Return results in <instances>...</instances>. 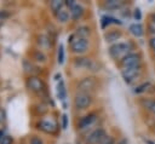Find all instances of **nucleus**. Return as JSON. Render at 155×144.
I'll return each instance as SVG.
<instances>
[{"mask_svg": "<svg viewBox=\"0 0 155 144\" xmlns=\"http://www.w3.org/2000/svg\"><path fill=\"white\" fill-rule=\"evenodd\" d=\"M131 50H132V45L130 42H117V44H114L113 46H110L109 54L114 59L122 61L126 56H128L131 53Z\"/></svg>", "mask_w": 155, "mask_h": 144, "instance_id": "1", "label": "nucleus"}, {"mask_svg": "<svg viewBox=\"0 0 155 144\" xmlns=\"http://www.w3.org/2000/svg\"><path fill=\"white\" fill-rule=\"evenodd\" d=\"M140 73H142L140 67L122 68V70H121L122 79H124V80H125V82H127V83H131V82H133L134 80H137V79L139 77Z\"/></svg>", "mask_w": 155, "mask_h": 144, "instance_id": "2", "label": "nucleus"}, {"mask_svg": "<svg viewBox=\"0 0 155 144\" xmlns=\"http://www.w3.org/2000/svg\"><path fill=\"white\" fill-rule=\"evenodd\" d=\"M92 102V98L86 92H78L74 97V104L78 109H86L90 106Z\"/></svg>", "mask_w": 155, "mask_h": 144, "instance_id": "3", "label": "nucleus"}, {"mask_svg": "<svg viewBox=\"0 0 155 144\" xmlns=\"http://www.w3.org/2000/svg\"><path fill=\"white\" fill-rule=\"evenodd\" d=\"M88 47V41L86 39H81V38H75L73 40V42L70 44V48L74 53H84L87 51Z\"/></svg>", "mask_w": 155, "mask_h": 144, "instance_id": "4", "label": "nucleus"}, {"mask_svg": "<svg viewBox=\"0 0 155 144\" xmlns=\"http://www.w3.org/2000/svg\"><path fill=\"white\" fill-rule=\"evenodd\" d=\"M122 68H132V67H140V56L138 53H130L121 61Z\"/></svg>", "mask_w": 155, "mask_h": 144, "instance_id": "5", "label": "nucleus"}, {"mask_svg": "<svg viewBox=\"0 0 155 144\" xmlns=\"http://www.w3.org/2000/svg\"><path fill=\"white\" fill-rule=\"evenodd\" d=\"M75 65L84 68V69H88L92 71H97L99 70V67L96 62H93L91 58H76L75 59Z\"/></svg>", "mask_w": 155, "mask_h": 144, "instance_id": "6", "label": "nucleus"}, {"mask_svg": "<svg viewBox=\"0 0 155 144\" xmlns=\"http://www.w3.org/2000/svg\"><path fill=\"white\" fill-rule=\"evenodd\" d=\"M105 137H107L105 131L103 128H97L87 137V144H99Z\"/></svg>", "mask_w": 155, "mask_h": 144, "instance_id": "7", "label": "nucleus"}, {"mask_svg": "<svg viewBox=\"0 0 155 144\" xmlns=\"http://www.w3.org/2000/svg\"><path fill=\"white\" fill-rule=\"evenodd\" d=\"M96 85H97V81H96L94 77H85V79H82V80L80 81L78 88L80 90V92H86V93H88V91L94 90Z\"/></svg>", "mask_w": 155, "mask_h": 144, "instance_id": "8", "label": "nucleus"}, {"mask_svg": "<svg viewBox=\"0 0 155 144\" xmlns=\"http://www.w3.org/2000/svg\"><path fill=\"white\" fill-rule=\"evenodd\" d=\"M28 87L34 91V92H41L45 88V83L42 82V80H40L36 76H31L28 79Z\"/></svg>", "mask_w": 155, "mask_h": 144, "instance_id": "9", "label": "nucleus"}, {"mask_svg": "<svg viewBox=\"0 0 155 144\" xmlns=\"http://www.w3.org/2000/svg\"><path fill=\"white\" fill-rule=\"evenodd\" d=\"M96 117H97V115H96L94 113H91V114H88V115H86V116L81 117V120L79 121V125H78V126H79V128H80V129H84V128L90 127V126L94 122Z\"/></svg>", "mask_w": 155, "mask_h": 144, "instance_id": "10", "label": "nucleus"}, {"mask_svg": "<svg viewBox=\"0 0 155 144\" xmlns=\"http://www.w3.org/2000/svg\"><path fill=\"white\" fill-rule=\"evenodd\" d=\"M39 128L42 129L46 133H53L56 131V125L52 121H47V120H42L39 123Z\"/></svg>", "mask_w": 155, "mask_h": 144, "instance_id": "11", "label": "nucleus"}, {"mask_svg": "<svg viewBox=\"0 0 155 144\" xmlns=\"http://www.w3.org/2000/svg\"><path fill=\"white\" fill-rule=\"evenodd\" d=\"M130 33H131L133 36H136V38H140V36H143L144 30H143L142 24H139V23H134V24L130 25Z\"/></svg>", "mask_w": 155, "mask_h": 144, "instance_id": "12", "label": "nucleus"}, {"mask_svg": "<svg viewBox=\"0 0 155 144\" xmlns=\"http://www.w3.org/2000/svg\"><path fill=\"white\" fill-rule=\"evenodd\" d=\"M82 13H84V8L79 5V4H75L71 8H70V15H71V18L73 19H79L81 16H82Z\"/></svg>", "mask_w": 155, "mask_h": 144, "instance_id": "13", "label": "nucleus"}, {"mask_svg": "<svg viewBox=\"0 0 155 144\" xmlns=\"http://www.w3.org/2000/svg\"><path fill=\"white\" fill-rule=\"evenodd\" d=\"M120 38H121V33L117 31V30H111V31H109V33H107V34L104 35V39H105L107 42L116 41V40H119Z\"/></svg>", "mask_w": 155, "mask_h": 144, "instance_id": "14", "label": "nucleus"}, {"mask_svg": "<svg viewBox=\"0 0 155 144\" xmlns=\"http://www.w3.org/2000/svg\"><path fill=\"white\" fill-rule=\"evenodd\" d=\"M57 96L61 100H64L65 99V96H67V90H65V86H64V81L63 80H59V82L57 83Z\"/></svg>", "mask_w": 155, "mask_h": 144, "instance_id": "15", "label": "nucleus"}, {"mask_svg": "<svg viewBox=\"0 0 155 144\" xmlns=\"http://www.w3.org/2000/svg\"><path fill=\"white\" fill-rule=\"evenodd\" d=\"M142 105L144 106L145 110L155 114V99H151V98H148V99H143L142 100Z\"/></svg>", "mask_w": 155, "mask_h": 144, "instance_id": "16", "label": "nucleus"}, {"mask_svg": "<svg viewBox=\"0 0 155 144\" xmlns=\"http://www.w3.org/2000/svg\"><path fill=\"white\" fill-rule=\"evenodd\" d=\"M111 23L121 24V22H120V21H117V19H115V18H113V17H109V16H104V17H102L101 24H102V28H103V29H104V28H107V25H109V24H111Z\"/></svg>", "mask_w": 155, "mask_h": 144, "instance_id": "17", "label": "nucleus"}, {"mask_svg": "<svg viewBox=\"0 0 155 144\" xmlns=\"http://www.w3.org/2000/svg\"><path fill=\"white\" fill-rule=\"evenodd\" d=\"M56 16H57V19L59 21V22H62V23H65L68 19H69V13H68V11L63 7L62 10H59L57 13H56Z\"/></svg>", "mask_w": 155, "mask_h": 144, "instance_id": "18", "label": "nucleus"}, {"mask_svg": "<svg viewBox=\"0 0 155 144\" xmlns=\"http://www.w3.org/2000/svg\"><path fill=\"white\" fill-rule=\"evenodd\" d=\"M88 35H90V29H88L87 27L78 28V30H76V33H75V36H76V38H81V39H86Z\"/></svg>", "mask_w": 155, "mask_h": 144, "instance_id": "19", "label": "nucleus"}, {"mask_svg": "<svg viewBox=\"0 0 155 144\" xmlns=\"http://www.w3.org/2000/svg\"><path fill=\"white\" fill-rule=\"evenodd\" d=\"M64 4H65V2H63V1H59V0H54V1H51V8H52V11H53L54 13H57L59 10H62V8H63Z\"/></svg>", "mask_w": 155, "mask_h": 144, "instance_id": "20", "label": "nucleus"}, {"mask_svg": "<svg viewBox=\"0 0 155 144\" xmlns=\"http://www.w3.org/2000/svg\"><path fill=\"white\" fill-rule=\"evenodd\" d=\"M122 5L121 1H117V0H108L105 1V6L110 10H114V8H119L120 6Z\"/></svg>", "mask_w": 155, "mask_h": 144, "instance_id": "21", "label": "nucleus"}, {"mask_svg": "<svg viewBox=\"0 0 155 144\" xmlns=\"http://www.w3.org/2000/svg\"><path fill=\"white\" fill-rule=\"evenodd\" d=\"M151 86V83L149 82V81H147V82H143L142 85H139V86H137L136 87V90H134V92L136 93H143V92H145L149 87Z\"/></svg>", "mask_w": 155, "mask_h": 144, "instance_id": "22", "label": "nucleus"}, {"mask_svg": "<svg viewBox=\"0 0 155 144\" xmlns=\"http://www.w3.org/2000/svg\"><path fill=\"white\" fill-rule=\"evenodd\" d=\"M57 58H58V63L63 64V62H64V47H63L62 44L58 47V56H57Z\"/></svg>", "mask_w": 155, "mask_h": 144, "instance_id": "23", "label": "nucleus"}, {"mask_svg": "<svg viewBox=\"0 0 155 144\" xmlns=\"http://www.w3.org/2000/svg\"><path fill=\"white\" fill-rule=\"evenodd\" d=\"M8 12H6V11H0V27L4 24V22L8 18Z\"/></svg>", "mask_w": 155, "mask_h": 144, "instance_id": "24", "label": "nucleus"}, {"mask_svg": "<svg viewBox=\"0 0 155 144\" xmlns=\"http://www.w3.org/2000/svg\"><path fill=\"white\" fill-rule=\"evenodd\" d=\"M115 143V140H114V138L113 137H110V136H107L99 144H114Z\"/></svg>", "mask_w": 155, "mask_h": 144, "instance_id": "25", "label": "nucleus"}, {"mask_svg": "<svg viewBox=\"0 0 155 144\" xmlns=\"http://www.w3.org/2000/svg\"><path fill=\"white\" fill-rule=\"evenodd\" d=\"M0 144H12V138L10 136H4L0 140Z\"/></svg>", "mask_w": 155, "mask_h": 144, "instance_id": "26", "label": "nucleus"}, {"mask_svg": "<svg viewBox=\"0 0 155 144\" xmlns=\"http://www.w3.org/2000/svg\"><path fill=\"white\" fill-rule=\"evenodd\" d=\"M148 30H149L150 34H154L155 35V22L154 21H150L148 23Z\"/></svg>", "mask_w": 155, "mask_h": 144, "instance_id": "27", "label": "nucleus"}, {"mask_svg": "<svg viewBox=\"0 0 155 144\" xmlns=\"http://www.w3.org/2000/svg\"><path fill=\"white\" fill-rule=\"evenodd\" d=\"M35 59H36V61H41V62H45V56H44V53L40 52V51H36V52H35Z\"/></svg>", "mask_w": 155, "mask_h": 144, "instance_id": "28", "label": "nucleus"}, {"mask_svg": "<svg viewBox=\"0 0 155 144\" xmlns=\"http://www.w3.org/2000/svg\"><path fill=\"white\" fill-rule=\"evenodd\" d=\"M30 144H44V143H42V140L39 137H33L30 139Z\"/></svg>", "mask_w": 155, "mask_h": 144, "instance_id": "29", "label": "nucleus"}, {"mask_svg": "<svg viewBox=\"0 0 155 144\" xmlns=\"http://www.w3.org/2000/svg\"><path fill=\"white\" fill-rule=\"evenodd\" d=\"M133 16H134V19L139 21V19L142 18V13H140V10H139V8H136V10H134V13H133Z\"/></svg>", "mask_w": 155, "mask_h": 144, "instance_id": "30", "label": "nucleus"}, {"mask_svg": "<svg viewBox=\"0 0 155 144\" xmlns=\"http://www.w3.org/2000/svg\"><path fill=\"white\" fill-rule=\"evenodd\" d=\"M62 126H63V128H67V126H68V116L65 114L62 116Z\"/></svg>", "mask_w": 155, "mask_h": 144, "instance_id": "31", "label": "nucleus"}, {"mask_svg": "<svg viewBox=\"0 0 155 144\" xmlns=\"http://www.w3.org/2000/svg\"><path fill=\"white\" fill-rule=\"evenodd\" d=\"M5 117H6V115H5V111L0 108V122H4L5 121Z\"/></svg>", "mask_w": 155, "mask_h": 144, "instance_id": "32", "label": "nucleus"}, {"mask_svg": "<svg viewBox=\"0 0 155 144\" xmlns=\"http://www.w3.org/2000/svg\"><path fill=\"white\" fill-rule=\"evenodd\" d=\"M149 45H150V47H151L153 50H155V36L150 39V41H149Z\"/></svg>", "mask_w": 155, "mask_h": 144, "instance_id": "33", "label": "nucleus"}, {"mask_svg": "<svg viewBox=\"0 0 155 144\" xmlns=\"http://www.w3.org/2000/svg\"><path fill=\"white\" fill-rule=\"evenodd\" d=\"M2 137H4V133H2V131H1V129H0V140H1V139H2Z\"/></svg>", "mask_w": 155, "mask_h": 144, "instance_id": "34", "label": "nucleus"}, {"mask_svg": "<svg viewBox=\"0 0 155 144\" xmlns=\"http://www.w3.org/2000/svg\"><path fill=\"white\" fill-rule=\"evenodd\" d=\"M151 21H154V22H155V13L151 16Z\"/></svg>", "mask_w": 155, "mask_h": 144, "instance_id": "35", "label": "nucleus"}]
</instances>
